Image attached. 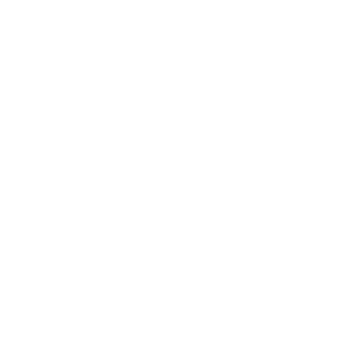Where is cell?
<instances>
[]
</instances>
